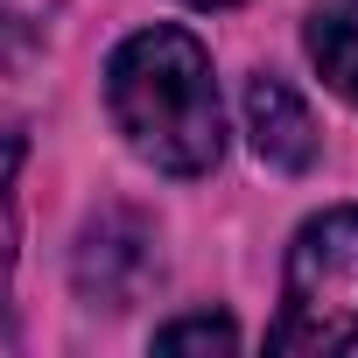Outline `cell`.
Listing matches in <instances>:
<instances>
[{
  "label": "cell",
  "mask_w": 358,
  "mask_h": 358,
  "mask_svg": "<svg viewBox=\"0 0 358 358\" xmlns=\"http://www.w3.org/2000/svg\"><path fill=\"white\" fill-rule=\"evenodd\" d=\"M106 106L127 148L162 176H204L225 155V106L211 57L190 29H141L106 64Z\"/></svg>",
  "instance_id": "1"
},
{
  "label": "cell",
  "mask_w": 358,
  "mask_h": 358,
  "mask_svg": "<svg viewBox=\"0 0 358 358\" xmlns=\"http://www.w3.org/2000/svg\"><path fill=\"white\" fill-rule=\"evenodd\" d=\"M351 344H358V204H337V211L309 218L288 246L281 323L267 330V351L330 358Z\"/></svg>",
  "instance_id": "2"
},
{
  "label": "cell",
  "mask_w": 358,
  "mask_h": 358,
  "mask_svg": "<svg viewBox=\"0 0 358 358\" xmlns=\"http://www.w3.org/2000/svg\"><path fill=\"white\" fill-rule=\"evenodd\" d=\"M155 281V232L134 211H106L78 239V295L92 309H127Z\"/></svg>",
  "instance_id": "3"
},
{
  "label": "cell",
  "mask_w": 358,
  "mask_h": 358,
  "mask_svg": "<svg viewBox=\"0 0 358 358\" xmlns=\"http://www.w3.org/2000/svg\"><path fill=\"white\" fill-rule=\"evenodd\" d=\"M246 134H253L260 162H274V169H309V162H316V148H323V134H316L309 106H302V99H295V85H288V78H274V71L246 78Z\"/></svg>",
  "instance_id": "4"
},
{
  "label": "cell",
  "mask_w": 358,
  "mask_h": 358,
  "mask_svg": "<svg viewBox=\"0 0 358 358\" xmlns=\"http://www.w3.org/2000/svg\"><path fill=\"white\" fill-rule=\"evenodd\" d=\"M302 43H309V64L323 71V85L358 106V0H316Z\"/></svg>",
  "instance_id": "5"
},
{
  "label": "cell",
  "mask_w": 358,
  "mask_h": 358,
  "mask_svg": "<svg viewBox=\"0 0 358 358\" xmlns=\"http://www.w3.org/2000/svg\"><path fill=\"white\" fill-rule=\"evenodd\" d=\"M155 351H239V323L232 316H176L155 330Z\"/></svg>",
  "instance_id": "6"
},
{
  "label": "cell",
  "mask_w": 358,
  "mask_h": 358,
  "mask_svg": "<svg viewBox=\"0 0 358 358\" xmlns=\"http://www.w3.org/2000/svg\"><path fill=\"white\" fill-rule=\"evenodd\" d=\"M15 162H22V141H15V127H0V274H8V239H15V197H8Z\"/></svg>",
  "instance_id": "7"
},
{
  "label": "cell",
  "mask_w": 358,
  "mask_h": 358,
  "mask_svg": "<svg viewBox=\"0 0 358 358\" xmlns=\"http://www.w3.org/2000/svg\"><path fill=\"white\" fill-rule=\"evenodd\" d=\"M190 8H239V0H190Z\"/></svg>",
  "instance_id": "8"
}]
</instances>
